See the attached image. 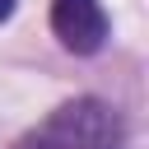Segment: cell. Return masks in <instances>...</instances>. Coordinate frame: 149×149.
Segmentation results:
<instances>
[{"label":"cell","instance_id":"6da1fadb","mask_svg":"<svg viewBox=\"0 0 149 149\" xmlns=\"http://www.w3.org/2000/svg\"><path fill=\"white\" fill-rule=\"evenodd\" d=\"M126 126L121 112L102 98H74L61 102L51 116H42L14 149H121Z\"/></svg>","mask_w":149,"mask_h":149},{"label":"cell","instance_id":"7a4b0ae2","mask_svg":"<svg viewBox=\"0 0 149 149\" xmlns=\"http://www.w3.org/2000/svg\"><path fill=\"white\" fill-rule=\"evenodd\" d=\"M51 33L74 56H98L112 37V19L102 0H51Z\"/></svg>","mask_w":149,"mask_h":149},{"label":"cell","instance_id":"3957f363","mask_svg":"<svg viewBox=\"0 0 149 149\" xmlns=\"http://www.w3.org/2000/svg\"><path fill=\"white\" fill-rule=\"evenodd\" d=\"M14 5H19V0H0V23H5L9 14H14Z\"/></svg>","mask_w":149,"mask_h":149}]
</instances>
